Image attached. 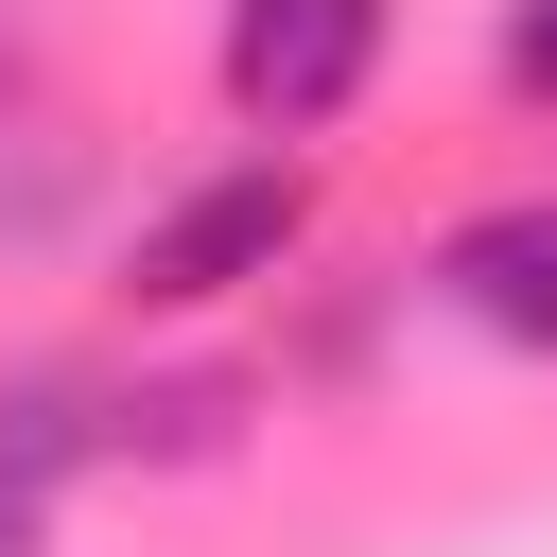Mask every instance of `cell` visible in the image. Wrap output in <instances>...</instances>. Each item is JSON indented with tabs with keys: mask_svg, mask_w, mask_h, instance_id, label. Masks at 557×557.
I'll return each mask as SVG.
<instances>
[{
	"mask_svg": "<svg viewBox=\"0 0 557 557\" xmlns=\"http://www.w3.org/2000/svg\"><path fill=\"white\" fill-rule=\"evenodd\" d=\"M244 418H261V366H139V383H104V453L122 470H226Z\"/></svg>",
	"mask_w": 557,
	"mask_h": 557,
	"instance_id": "obj_4",
	"label": "cell"
},
{
	"mask_svg": "<svg viewBox=\"0 0 557 557\" xmlns=\"http://www.w3.org/2000/svg\"><path fill=\"white\" fill-rule=\"evenodd\" d=\"M70 470H104V383L87 366H0V505L35 522Z\"/></svg>",
	"mask_w": 557,
	"mask_h": 557,
	"instance_id": "obj_5",
	"label": "cell"
},
{
	"mask_svg": "<svg viewBox=\"0 0 557 557\" xmlns=\"http://www.w3.org/2000/svg\"><path fill=\"white\" fill-rule=\"evenodd\" d=\"M296 244H313V157H226L122 244V296L139 313H226V296L296 278Z\"/></svg>",
	"mask_w": 557,
	"mask_h": 557,
	"instance_id": "obj_1",
	"label": "cell"
},
{
	"mask_svg": "<svg viewBox=\"0 0 557 557\" xmlns=\"http://www.w3.org/2000/svg\"><path fill=\"white\" fill-rule=\"evenodd\" d=\"M0 557H52V540H35V522H17V505H0Z\"/></svg>",
	"mask_w": 557,
	"mask_h": 557,
	"instance_id": "obj_7",
	"label": "cell"
},
{
	"mask_svg": "<svg viewBox=\"0 0 557 557\" xmlns=\"http://www.w3.org/2000/svg\"><path fill=\"white\" fill-rule=\"evenodd\" d=\"M418 278H435V313H453V331H487V348L557 366V191H487V209H453Z\"/></svg>",
	"mask_w": 557,
	"mask_h": 557,
	"instance_id": "obj_3",
	"label": "cell"
},
{
	"mask_svg": "<svg viewBox=\"0 0 557 557\" xmlns=\"http://www.w3.org/2000/svg\"><path fill=\"white\" fill-rule=\"evenodd\" d=\"M487 70H505V104H540V122H557V0H505Z\"/></svg>",
	"mask_w": 557,
	"mask_h": 557,
	"instance_id": "obj_6",
	"label": "cell"
},
{
	"mask_svg": "<svg viewBox=\"0 0 557 557\" xmlns=\"http://www.w3.org/2000/svg\"><path fill=\"white\" fill-rule=\"evenodd\" d=\"M383 35H400V0H226V35H209V87H226V122L244 139H331L366 87H383Z\"/></svg>",
	"mask_w": 557,
	"mask_h": 557,
	"instance_id": "obj_2",
	"label": "cell"
}]
</instances>
